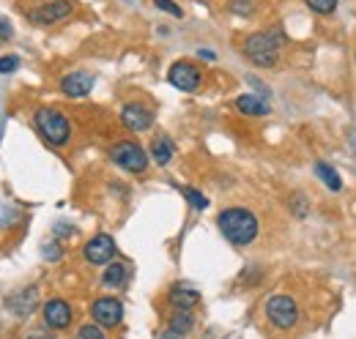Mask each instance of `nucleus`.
<instances>
[{"label":"nucleus","mask_w":356,"mask_h":339,"mask_svg":"<svg viewBox=\"0 0 356 339\" xmlns=\"http://www.w3.org/2000/svg\"><path fill=\"white\" fill-rule=\"evenodd\" d=\"M217 227L227 238V244H233V247H250L258 238V233H261L258 216L250 208H241V206H230V208L220 211Z\"/></svg>","instance_id":"obj_1"},{"label":"nucleus","mask_w":356,"mask_h":339,"mask_svg":"<svg viewBox=\"0 0 356 339\" xmlns=\"http://www.w3.org/2000/svg\"><path fill=\"white\" fill-rule=\"evenodd\" d=\"M285 42L282 31H261L244 39V55L250 63L261 66V69H271L280 60V47Z\"/></svg>","instance_id":"obj_2"},{"label":"nucleus","mask_w":356,"mask_h":339,"mask_svg":"<svg viewBox=\"0 0 356 339\" xmlns=\"http://www.w3.org/2000/svg\"><path fill=\"white\" fill-rule=\"evenodd\" d=\"M33 126H36V131L44 137L49 145H55V148H63V145L72 140V124H69V118H66L60 110H55V107H42V110H36Z\"/></svg>","instance_id":"obj_3"},{"label":"nucleus","mask_w":356,"mask_h":339,"mask_svg":"<svg viewBox=\"0 0 356 339\" xmlns=\"http://www.w3.org/2000/svg\"><path fill=\"white\" fill-rule=\"evenodd\" d=\"M110 159L121 170L134 172V175H140V172L148 170V154H145V148H143L140 142H134V140H118L115 145H110Z\"/></svg>","instance_id":"obj_4"},{"label":"nucleus","mask_w":356,"mask_h":339,"mask_svg":"<svg viewBox=\"0 0 356 339\" xmlns=\"http://www.w3.org/2000/svg\"><path fill=\"white\" fill-rule=\"evenodd\" d=\"M264 309H266L268 323H271L274 329H280V331L293 329V326H296V320H299V304H296L291 296H285V293L271 296L266 301V306H264Z\"/></svg>","instance_id":"obj_5"},{"label":"nucleus","mask_w":356,"mask_h":339,"mask_svg":"<svg viewBox=\"0 0 356 339\" xmlns=\"http://www.w3.org/2000/svg\"><path fill=\"white\" fill-rule=\"evenodd\" d=\"M72 11H74V0H49V3H42V6L31 8L28 11V19L33 25L47 28V25H58V22L69 19Z\"/></svg>","instance_id":"obj_6"},{"label":"nucleus","mask_w":356,"mask_h":339,"mask_svg":"<svg viewBox=\"0 0 356 339\" xmlns=\"http://www.w3.org/2000/svg\"><path fill=\"white\" fill-rule=\"evenodd\" d=\"M168 83L173 85L176 90H181V93H195V90H200L203 74L192 60H176L168 69Z\"/></svg>","instance_id":"obj_7"},{"label":"nucleus","mask_w":356,"mask_h":339,"mask_svg":"<svg viewBox=\"0 0 356 339\" xmlns=\"http://www.w3.org/2000/svg\"><path fill=\"white\" fill-rule=\"evenodd\" d=\"M90 317L93 323H99L102 329H113L124 320V304L113 296H102L90 304Z\"/></svg>","instance_id":"obj_8"},{"label":"nucleus","mask_w":356,"mask_h":339,"mask_svg":"<svg viewBox=\"0 0 356 339\" xmlns=\"http://www.w3.org/2000/svg\"><path fill=\"white\" fill-rule=\"evenodd\" d=\"M42 317H44V326L52 329V331H63L72 326V304L63 301V298H49L44 306H42Z\"/></svg>","instance_id":"obj_9"},{"label":"nucleus","mask_w":356,"mask_h":339,"mask_svg":"<svg viewBox=\"0 0 356 339\" xmlns=\"http://www.w3.org/2000/svg\"><path fill=\"white\" fill-rule=\"evenodd\" d=\"M121 124L129 131H148L154 126V110L140 101H129L121 107Z\"/></svg>","instance_id":"obj_10"},{"label":"nucleus","mask_w":356,"mask_h":339,"mask_svg":"<svg viewBox=\"0 0 356 339\" xmlns=\"http://www.w3.org/2000/svg\"><path fill=\"white\" fill-rule=\"evenodd\" d=\"M83 254H86V260H88L90 265H107L115 257V241H113V235H107V233L93 235L88 244H86Z\"/></svg>","instance_id":"obj_11"},{"label":"nucleus","mask_w":356,"mask_h":339,"mask_svg":"<svg viewBox=\"0 0 356 339\" xmlns=\"http://www.w3.org/2000/svg\"><path fill=\"white\" fill-rule=\"evenodd\" d=\"M6 306H8V312L17 315V317H28V315H33L36 306H39V288L31 285V288H19V290H14V293L8 296V301H6Z\"/></svg>","instance_id":"obj_12"},{"label":"nucleus","mask_w":356,"mask_h":339,"mask_svg":"<svg viewBox=\"0 0 356 339\" xmlns=\"http://www.w3.org/2000/svg\"><path fill=\"white\" fill-rule=\"evenodd\" d=\"M60 90L69 99H83V96H88L90 90H93V74H88V72H72V74H66L60 80Z\"/></svg>","instance_id":"obj_13"},{"label":"nucleus","mask_w":356,"mask_h":339,"mask_svg":"<svg viewBox=\"0 0 356 339\" xmlns=\"http://www.w3.org/2000/svg\"><path fill=\"white\" fill-rule=\"evenodd\" d=\"M236 110L241 115H250V118H264L271 113V104H268L266 96H258V93H244L236 99Z\"/></svg>","instance_id":"obj_14"},{"label":"nucleus","mask_w":356,"mask_h":339,"mask_svg":"<svg viewBox=\"0 0 356 339\" xmlns=\"http://www.w3.org/2000/svg\"><path fill=\"white\" fill-rule=\"evenodd\" d=\"M168 301H170V306L173 309H195L197 306V301H200V293L195 290V288H189V285H173L170 288V293H168Z\"/></svg>","instance_id":"obj_15"},{"label":"nucleus","mask_w":356,"mask_h":339,"mask_svg":"<svg viewBox=\"0 0 356 339\" xmlns=\"http://www.w3.org/2000/svg\"><path fill=\"white\" fill-rule=\"evenodd\" d=\"M127 276H129V265L121 263V260H110L102 271V285L104 288H124Z\"/></svg>","instance_id":"obj_16"},{"label":"nucleus","mask_w":356,"mask_h":339,"mask_svg":"<svg viewBox=\"0 0 356 339\" xmlns=\"http://www.w3.org/2000/svg\"><path fill=\"white\" fill-rule=\"evenodd\" d=\"M173 156H176V145H173V140H170L168 134H162V137H156V140L151 142V159H154L159 167H168V165L173 162Z\"/></svg>","instance_id":"obj_17"},{"label":"nucleus","mask_w":356,"mask_h":339,"mask_svg":"<svg viewBox=\"0 0 356 339\" xmlns=\"http://www.w3.org/2000/svg\"><path fill=\"white\" fill-rule=\"evenodd\" d=\"M315 175L321 178V183H323L326 189H332V192H340V189H343L340 172L332 167V165H326V162H315Z\"/></svg>","instance_id":"obj_18"},{"label":"nucleus","mask_w":356,"mask_h":339,"mask_svg":"<svg viewBox=\"0 0 356 339\" xmlns=\"http://www.w3.org/2000/svg\"><path fill=\"white\" fill-rule=\"evenodd\" d=\"M168 329H173L178 334H189L192 329H195V315H192V309H173V315H170V326Z\"/></svg>","instance_id":"obj_19"},{"label":"nucleus","mask_w":356,"mask_h":339,"mask_svg":"<svg viewBox=\"0 0 356 339\" xmlns=\"http://www.w3.org/2000/svg\"><path fill=\"white\" fill-rule=\"evenodd\" d=\"M181 195L186 197V203L195 208V211H206L209 208V197L203 195V192H197V189H189V186H184L181 189Z\"/></svg>","instance_id":"obj_20"},{"label":"nucleus","mask_w":356,"mask_h":339,"mask_svg":"<svg viewBox=\"0 0 356 339\" xmlns=\"http://www.w3.org/2000/svg\"><path fill=\"white\" fill-rule=\"evenodd\" d=\"M305 6L318 17H329L337 11V0H305Z\"/></svg>","instance_id":"obj_21"},{"label":"nucleus","mask_w":356,"mask_h":339,"mask_svg":"<svg viewBox=\"0 0 356 339\" xmlns=\"http://www.w3.org/2000/svg\"><path fill=\"white\" fill-rule=\"evenodd\" d=\"M227 8H230L236 17H250V14H255L258 3H255V0H230Z\"/></svg>","instance_id":"obj_22"},{"label":"nucleus","mask_w":356,"mask_h":339,"mask_svg":"<svg viewBox=\"0 0 356 339\" xmlns=\"http://www.w3.org/2000/svg\"><path fill=\"white\" fill-rule=\"evenodd\" d=\"M291 211L296 219H305L307 213H310V203H307V195H302V192H296L293 197H291Z\"/></svg>","instance_id":"obj_23"},{"label":"nucleus","mask_w":356,"mask_h":339,"mask_svg":"<svg viewBox=\"0 0 356 339\" xmlns=\"http://www.w3.org/2000/svg\"><path fill=\"white\" fill-rule=\"evenodd\" d=\"M77 339H104V329L99 323H86L77 329Z\"/></svg>","instance_id":"obj_24"},{"label":"nucleus","mask_w":356,"mask_h":339,"mask_svg":"<svg viewBox=\"0 0 356 339\" xmlns=\"http://www.w3.org/2000/svg\"><path fill=\"white\" fill-rule=\"evenodd\" d=\"M154 6H156L159 11H165V14L176 17V19H181V17H184V8H181V6H176V0H154Z\"/></svg>","instance_id":"obj_25"},{"label":"nucleus","mask_w":356,"mask_h":339,"mask_svg":"<svg viewBox=\"0 0 356 339\" xmlns=\"http://www.w3.org/2000/svg\"><path fill=\"white\" fill-rule=\"evenodd\" d=\"M19 69V58L17 55H3L0 58V74H14Z\"/></svg>","instance_id":"obj_26"},{"label":"nucleus","mask_w":356,"mask_h":339,"mask_svg":"<svg viewBox=\"0 0 356 339\" xmlns=\"http://www.w3.org/2000/svg\"><path fill=\"white\" fill-rule=\"evenodd\" d=\"M17 216H19V211H17V208H8L6 203H0V227H11Z\"/></svg>","instance_id":"obj_27"},{"label":"nucleus","mask_w":356,"mask_h":339,"mask_svg":"<svg viewBox=\"0 0 356 339\" xmlns=\"http://www.w3.org/2000/svg\"><path fill=\"white\" fill-rule=\"evenodd\" d=\"M42 254H44L47 260H60L63 249H60V244H58V241H47L44 247H42Z\"/></svg>","instance_id":"obj_28"},{"label":"nucleus","mask_w":356,"mask_h":339,"mask_svg":"<svg viewBox=\"0 0 356 339\" xmlns=\"http://www.w3.org/2000/svg\"><path fill=\"white\" fill-rule=\"evenodd\" d=\"M11 36H14V28H11V22L0 17V42H8Z\"/></svg>","instance_id":"obj_29"},{"label":"nucleus","mask_w":356,"mask_h":339,"mask_svg":"<svg viewBox=\"0 0 356 339\" xmlns=\"http://www.w3.org/2000/svg\"><path fill=\"white\" fill-rule=\"evenodd\" d=\"M28 339H55V337H52V331H47V326H39V329H31Z\"/></svg>","instance_id":"obj_30"},{"label":"nucleus","mask_w":356,"mask_h":339,"mask_svg":"<svg viewBox=\"0 0 356 339\" xmlns=\"http://www.w3.org/2000/svg\"><path fill=\"white\" fill-rule=\"evenodd\" d=\"M197 55H200L203 60H217V52H211V49H197Z\"/></svg>","instance_id":"obj_31"},{"label":"nucleus","mask_w":356,"mask_h":339,"mask_svg":"<svg viewBox=\"0 0 356 339\" xmlns=\"http://www.w3.org/2000/svg\"><path fill=\"white\" fill-rule=\"evenodd\" d=\"M162 339H186L184 334H178V331H173V329H168L165 334H162Z\"/></svg>","instance_id":"obj_32"}]
</instances>
